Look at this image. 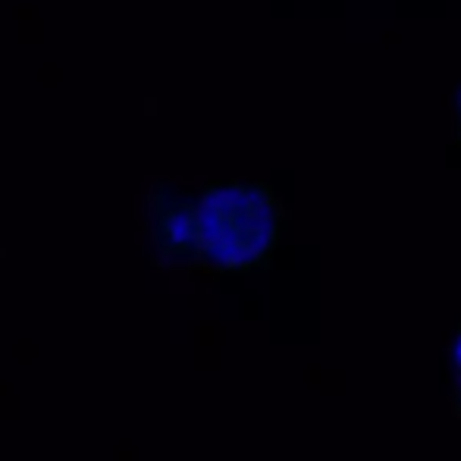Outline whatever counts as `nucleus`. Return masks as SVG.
<instances>
[{"mask_svg": "<svg viewBox=\"0 0 461 461\" xmlns=\"http://www.w3.org/2000/svg\"><path fill=\"white\" fill-rule=\"evenodd\" d=\"M285 207L267 183H207L154 198V251L185 270H249L274 251Z\"/></svg>", "mask_w": 461, "mask_h": 461, "instance_id": "nucleus-1", "label": "nucleus"}, {"mask_svg": "<svg viewBox=\"0 0 461 461\" xmlns=\"http://www.w3.org/2000/svg\"><path fill=\"white\" fill-rule=\"evenodd\" d=\"M456 414H461V330H458V339H456Z\"/></svg>", "mask_w": 461, "mask_h": 461, "instance_id": "nucleus-2", "label": "nucleus"}, {"mask_svg": "<svg viewBox=\"0 0 461 461\" xmlns=\"http://www.w3.org/2000/svg\"><path fill=\"white\" fill-rule=\"evenodd\" d=\"M456 129H458V141H461V88H458V97H456Z\"/></svg>", "mask_w": 461, "mask_h": 461, "instance_id": "nucleus-3", "label": "nucleus"}]
</instances>
